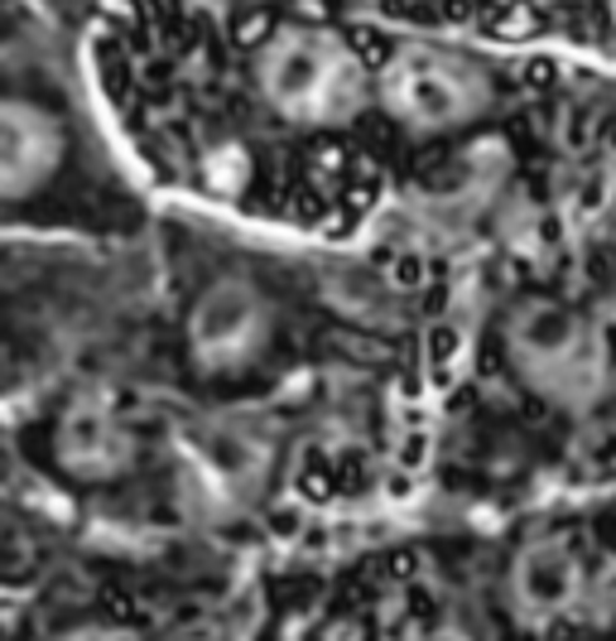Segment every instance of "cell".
<instances>
[{
	"mask_svg": "<svg viewBox=\"0 0 616 641\" xmlns=\"http://www.w3.org/2000/svg\"><path fill=\"white\" fill-rule=\"evenodd\" d=\"M275 338V305L250 275H212L183 319V347L198 376L226 382L250 372Z\"/></svg>",
	"mask_w": 616,
	"mask_h": 641,
	"instance_id": "7a4b0ae2",
	"label": "cell"
},
{
	"mask_svg": "<svg viewBox=\"0 0 616 641\" xmlns=\"http://www.w3.org/2000/svg\"><path fill=\"white\" fill-rule=\"evenodd\" d=\"M250 82L270 121L304 131L351 121L367 102V68L357 48L313 20L270 24L250 54Z\"/></svg>",
	"mask_w": 616,
	"mask_h": 641,
	"instance_id": "6da1fadb",
	"label": "cell"
},
{
	"mask_svg": "<svg viewBox=\"0 0 616 641\" xmlns=\"http://www.w3.org/2000/svg\"><path fill=\"white\" fill-rule=\"evenodd\" d=\"M68 125L54 107L24 92H0V203H24L58 179Z\"/></svg>",
	"mask_w": 616,
	"mask_h": 641,
	"instance_id": "3957f363",
	"label": "cell"
},
{
	"mask_svg": "<svg viewBox=\"0 0 616 641\" xmlns=\"http://www.w3.org/2000/svg\"><path fill=\"white\" fill-rule=\"evenodd\" d=\"M381 97L395 121L429 125V131L434 125H452L458 117H468V107H472L468 78L438 54H419V48L385 58Z\"/></svg>",
	"mask_w": 616,
	"mask_h": 641,
	"instance_id": "5b68a950",
	"label": "cell"
},
{
	"mask_svg": "<svg viewBox=\"0 0 616 641\" xmlns=\"http://www.w3.org/2000/svg\"><path fill=\"white\" fill-rule=\"evenodd\" d=\"M141 444L135 430L107 406L102 396H82L63 410L58 430H54V458L58 468L78 483H111L135 463Z\"/></svg>",
	"mask_w": 616,
	"mask_h": 641,
	"instance_id": "277c9868",
	"label": "cell"
},
{
	"mask_svg": "<svg viewBox=\"0 0 616 641\" xmlns=\"http://www.w3.org/2000/svg\"><path fill=\"white\" fill-rule=\"evenodd\" d=\"M48 641H141L135 632H125L116 622H82V627H63Z\"/></svg>",
	"mask_w": 616,
	"mask_h": 641,
	"instance_id": "8992f818",
	"label": "cell"
}]
</instances>
